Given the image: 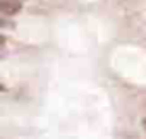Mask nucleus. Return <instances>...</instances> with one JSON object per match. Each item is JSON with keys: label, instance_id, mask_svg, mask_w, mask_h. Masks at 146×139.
I'll return each mask as SVG.
<instances>
[{"label": "nucleus", "instance_id": "423d86ee", "mask_svg": "<svg viewBox=\"0 0 146 139\" xmlns=\"http://www.w3.org/2000/svg\"><path fill=\"white\" fill-rule=\"evenodd\" d=\"M0 58H2V55H0Z\"/></svg>", "mask_w": 146, "mask_h": 139}, {"label": "nucleus", "instance_id": "f03ea898", "mask_svg": "<svg viewBox=\"0 0 146 139\" xmlns=\"http://www.w3.org/2000/svg\"><path fill=\"white\" fill-rule=\"evenodd\" d=\"M5 41H7V38H5V36H2V34H0V48H2V46L5 45Z\"/></svg>", "mask_w": 146, "mask_h": 139}, {"label": "nucleus", "instance_id": "20e7f679", "mask_svg": "<svg viewBox=\"0 0 146 139\" xmlns=\"http://www.w3.org/2000/svg\"><path fill=\"white\" fill-rule=\"evenodd\" d=\"M143 127L146 129V118H143Z\"/></svg>", "mask_w": 146, "mask_h": 139}, {"label": "nucleus", "instance_id": "7ed1b4c3", "mask_svg": "<svg viewBox=\"0 0 146 139\" xmlns=\"http://www.w3.org/2000/svg\"><path fill=\"white\" fill-rule=\"evenodd\" d=\"M7 24H9V23H7L5 19H0V28H5Z\"/></svg>", "mask_w": 146, "mask_h": 139}, {"label": "nucleus", "instance_id": "39448f33", "mask_svg": "<svg viewBox=\"0 0 146 139\" xmlns=\"http://www.w3.org/2000/svg\"><path fill=\"white\" fill-rule=\"evenodd\" d=\"M2 89H5V88H4V86H2V84H0V91H2Z\"/></svg>", "mask_w": 146, "mask_h": 139}, {"label": "nucleus", "instance_id": "f257e3e1", "mask_svg": "<svg viewBox=\"0 0 146 139\" xmlns=\"http://www.w3.org/2000/svg\"><path fill=\"white\" fill-rule=\"evenodd\" d=\"M23 9L21 0H0V12L4 16H14Z\"/></svg>", "mask_w": 146, "mask_h": 139}]
</instances>
